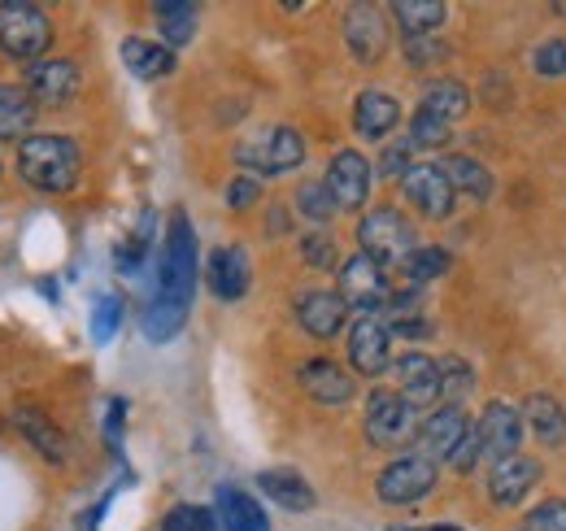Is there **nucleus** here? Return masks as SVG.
<instances>
[{
    "label": "nucleus",
    "instance_id": "f257e3e1",
    "mask_svg": "<svg viewBox=\"0 0 566 531\" xmlns=\"http://www.w3.org/2000/svg\"><path fill=\"white\" fill-rule=\"evenodd\" d=\"M197 296V236L184 209L170 214L166 249H161V270H157V296L144 310V335L153 344H166L184 332L188 310Z\"/></svg>",
    "mask_w": 566,
    "mask_h": 531
},
{
    "label": "nucleus",
    "instance_id": "f03ea898",
    "mask_svg": "<svg viewBox=\"0 0 566 531\" xmlns=\"http://www.w3.org/2000/svg\"><path fill=\"white\" fill-rule=\"evenodd\" d=\"M78 144L66 135H31L18 148V175L35 192H71L78 179Z\"/></svg>",
    "mask_w": 566,
    "mask_h": 531
},
{
    "label": "nucleus",
    "instance_id": "7ed1b4c3",
    "mask_svg": "<svg viewBox=\"0 0 566 531\" xmlns=\"http://www.w3.org/2000/svg\"><path fill=\"white\" fill-rule=\"evenodd\" d=\"M53 44V22L44 9L27 0H4L0 4V53L13 62H44Z\"/></svg>",
    "mask_w": 566,
    "mask_h": 531
},
{
    "label": "nucleus",
    "instance_id": "20e7f679",
    "mask_svg": "<svg viewBox=\"0 0 566 531\" xmlns=\"http://www.w3.org/2000/svg\"><path fill=\"white\" fill-rule=\"evenodd\" d=\"M235 162L244 170H253V175H287V170H296L305 162V139L292 132V127L275 123V127H262V132L244 135L235 144Z\"/></svg>",
    "mask_w": 566,
    "mask_h": 531
},
{
    "label": "nucleus",
    "instance_id": "39448f33",
    "mask_svg": "<svg viewBox=\"0 0 566 531\" xmlns=\"http://www.w3.org/2000/svg\"><path fill=\"white\" fill-rule=\"evenodd\" d=\"M357 244L366 258H375L379 266H406V258L419 249L415 244V227L406 214H397L392 205L384 209H370L361 222H357Z\"/></svg>",
    "mask_w": 566,
    "mask_h": 531
},
{
    "label": "nucleus",
    "instance_id": "423d86ee",
    "mask_svg": "<svg viewBox=\"0 0 566 531\" xmlns=\"http://www.w3.org/2000/svg\"><path fill=\"white\" fill-rule=\"evenodd\" d=\"M415 431H419V409H415L410 400L401 397V393H388V388L370 393V400H366V440H370V445L397 449V445H406Z\"/></svg>",
    "mask_w": 566,
    "mask_h": 531
},
{
    "label": "nucleus",
    "instance_id": "0eeeda50",
    "mask_svg": "<svg viewBox=\"0 0 566 531\" xmlns=\"http://www.w3.org/2000/svg\"><path fill=\"white\" fill-rule=\"evenodd\" d=\"M336 292H340V301L349 310H361V319H375V310H388V301H392L384 266L375 258H366V253H357V258L340 266V288Z\"/></svg>",
    "mask_w": 566,
    "mask_h": 531
},
{
    "label": "nucleus",
    "instance_id": "6e6552de",
    "mask_svg": "<svg viewBox=\"0 0 566 531\" xmlns=\"http://www.w3.org/2000/svg\"><path fill=\"white\" fill-rule=\"evenodd\" d=\"M431 488H436V462H427L423 454H406V458L388 462L375 479V492L388 506H410V501L427 497Z\"/></svg>",
    "mask_w": 566,
    "mask_h": 531
},
{
    "label": "nucleus",
    "instance_id": "1a4fd4ad",
    "mask_svg": "<svg viewBox=\"0 0 566 531\" xmlns=\"http://www.w3.org/2000/svg\"><path fill=\"white\" fill-rule=\"evenodd\" d=\"M471 418L458 405H440L419 423V449L427 462H453V454L462 449V440L471 436Z\"/></svg>",
    "mask_w": 566,
    "mask_h": 531
},
{
    "label": "nucleus",
    "instance_id": "9d476101",
    "mask_svg": "<svg viewBox=\"0 0 566 531\" xmlns=\"http://www.w3.org/2000/svg\"><path fill=\"white\" fill-rule=\"evenodd\" d=\"M78 83H83V74L66 58H44V62H31L27 66V92H31V101L35 105H49V110L71 105Z\"/></svg>",
    "mask_w": 566,
    "mask_h": 531
},
{
    "label": "nucleus",
    "instance_id": "9b49d317",
    "mask_svg": "<svg viewBox=\"0 0 566 531\" xmlns=\"http://www.w3.org/2000/svg\"><path fill=\"white\" fill-rule=\"evenodd\" d=\"M401 192H406V200H410L423 218H449V214H453V205H458L453 184H449V179H444V170H440V166H431V162H419V166H410V170H406Z\"/></svg>",
    "mask_w": 566,
    "mask_h": 531
},
{
    "label": "nucleus",
    "instance_id": "f8f14e48",
    "mask_svg": "<svg viewBox=\"0 0 566 531\" xmlns=\"http://www.w3.org/2000/svg\"><path fill=\"white\" fill-rule=\"evenodd\" d=\"M475 436L484 445V458H493V462L514 458L518 445H523V414L510 400H489L480 423H475Z\"/></svg>",
    "mask_w": 566,
    "mask_h": 531
},
{
    "label": "nucleus",
    "instance_id": "ddd939ff",
    "mask_svg": "<svg viewBox=\"0 0 566 531\" xmlns=\"http://www.w3.org/2000/svg\"><path fill=\"white\" fill-rule=\"evenodd\" d=\"M327 197L336 200V209H361V200L370 192V162L357 153V148H340L327 166V179H323Z\"/></svg>",
    "mask_w": 566,
    "mask_h": 531
},
{
    "label": "nucleus",
    "instance_id": "4468645a",
    "mask_svg": "<svg viewBox=\"0 0 566 531\" xmlns=\"http://www.w3.org/2000/svg\"><path fill=\"white\" fill-rule=\"evenodd\" d=\"M388 22H384V9L379 4H354L345 13V44L357 62L375 66L384 53H388Z\"/></svg>",
    "mask_w": 566,
    "mask_h": 531
},
{
    "label": "nucleus",
    "instance_id": "2eb2a0df",
    "mask_svg": "<svg viewBox=\"0 0 566 531\" xmlns=\"http://www.w3.org/2000/svg\"><path fill=\"white\" fill-rule=\"evenodd\" d=\"M388 327L379 319H357L349 332V362L366 379H379L392 371V348H388Z\"/></svg>",
    "mask_w": 566,
    "mask_h": 531
},
{
    "label": "nucleus",
    "instance_id": "dca6fc26",
    "mask_svg": "<svg viewBox=\"0 0 566 531\" xmlns=\"http://www.w3.org/2000/svg\"><path fill=\"white\" fill-rule=\"evenodd\" d=\"M536 483H541V462H536V458L514 454V458L493 462V475H489V497H493L496 510H514V506H518Z\"/></svg>",
    "mask_w": 566,
    "mask_h": 531
},
{
    "label": "nucleus",
    "instance_id": "f3484780",
    "mask_svg": "<svg viewBox=\"0 0 566 531\" xmlns=\"http://www.w3.org/2000/svg\"><path fill=\"white\" fill-rule=\"evenodd\" d=\"M392 375L401 384V397L410 400L415 409L440 400V362L436 357H427V353H401L392 362Z\"/></svg>",
    "mask_w": 566,
    "mask_h": 531
},
{
    "label": "nucleus",
    "instance_id": "a211bd4d",
    "mask_svg": "<svg viewBox=\"0 0 566 531\" xmlns=\"http://www.w3.org/2000/svg\"><path fill=\"white\" fill-rule=\"evenodd\" d=\"M296 319L314 340H336L345 332L349 305L340 301V292H305V296H296Z\"/></svg>",
    "mask_w": 566,
    "mask_h": 531
},
{
    "label": "nucleus",
    "instance_id": "6ab92c4d",
    "mask_svg": "<svg viewBox=\"0 0 566 531\" xmlns=\"http://www.w3.org/2000/svg\"><path fill=\"white\" fill-rule=\"evenodd\" d=\"M301 388L318 400V405H349L357 393L354 375L340 371V366L327 362V357H314V362L301 366Z\"/></svg>",
    "mask_w": 566,
    "mask_h": 531
},
{
    "label": "nucleus",
    "instance_id": "aec40b11",
    "mask_svg": "<svg viewBox=\"0 0 566 531\" xmlns=\"http://www.w3.org/2000/svg\"><path fill=\"white\" fill-rule=\"evenodd\" d=\"M213 510H218L222 531H271L266 510H262L244 488H235V483H222V488H218Z\"/></svg>",
    "mask_w": 566,
    "mask_h": 531
},
{
    "label": "nucleus",
    "instance_id": "412c9836",
    "mask_svg": "<svg viewBox=\"0 0 566 531\" xmlns=\"http://www.w3.org/2000/svg\"><path fill=\"white\" fill-rule=\"evenodd\" d=\"M401 123V105L388 96V92H379V87H366L361 96H357L354 105V132L361 139H384V135L392 132Z\"/></svg>",
    "mask_w": 566,
    "mask_h": 531
},
{
    "label": "nucleus",
    "instance_id": "4be33fe9",
    "mask_svg": "<svg viewBox=\"0 0 566 531\" xmlns=\"http://www.w3.org/2000/svg\"><path fill=\"white\" fill-rule=\"evenodd\" d=\"M13 423H18V431L31 440V449H35L40 458H49L53 466L66 462V436H62V427H57L53 418H44L35 405H22V409L13 414Z\"/></svg>",
    "mask_w": 566,
    "mask_h": 531
},
{
    "label": "nucleus",
    "instance_id": "5701e85b",
    "mask_svg": "<svg viewBox=\"0 0 566 531\" xmlns=\"http://www.w3.org/2000/svg\"><path fill=\"white\" fill-rule=\"evenodd\" d=\"M210 288L218 301H240L249 292V253L244 249H213Z\"/></svg>",
    "mask_w": 566,
    "mask_h": 531
},
{
    "label": "nucleus",
    "instance_id": "b1692460",
    "mask_svg": "<svg viewBox=\"0 0 566 531\" xmlns=\"http://www.w3.org/2000/svg\"><path fill=\"white\" fill-rule=\"evenodd\" d=\"M258 488L283 506V510H292V514H305V510H314V488L305 483V475H296V470H262L258 475Z\"/></svg>",
    "mask_w": 566,
    "mask_h": 531
},
{
    "label": "nucleus",
    "instance_id": "393cba45",
    "mask_svg": "<svg viewBox=\"0 0 566 531\" xmlns=\"http://www.w3.org/2000/svg\"><path fill=\"white\" fill-rule=\"evenodd\" d=\"M35 101H31V92L27 87H18V83H0V139H31V127H35Z\"/></svg>",
    "mask_w": 566,
    "mask_h": 531
},
{
    "label": "nucleus",
    "instance_id": "a878e982",
    "mask_svg": "<svg viewBox=\"0 0 566 531\" xmlns=\"http://www.w3.org/2000/svg\"><path fill=\"white\" fill-rule=\"evenodd\" d=\"M440 170H444V179L453 184V192H462V197H471V200L493 197L496 184L484 162H475V157H467V153H449V157L440 162Z\"/></svg>",
    "mask_w": 566,
    "mask_h": 531
},
{
    "label": "nucleus",
    "instance_id": "bb28decb",
    "mask_svg": "<svg viewBox=\"0 0 566 531\" xmlns=\"http://www.w3.org/2000/svg\"><path fill=\"white\" fill-rule=\"evenodd\" d=\"M523 418H527V427L536 431L541 445H549V449H563L566 445V409L554 397H545V393L527 397Z\"/></svg>",
    "mask_w": 566,
    "mask_h": 531
},
{
    "label": "nucleus",
    "instance_id": "cd10ccee",
    "mask_svg": "<svg viewBox=\"0 0 566 531\" xmlns=\"http://www.w3.org/2000/svg\"><path fill=\"white\" fill-rule=\"evenodd\" d=\"M123 62H127V70H132L136 79H148V83H153V79H166V74L175 70V49L132 35V40H123Z\"/></svg>",
    "mask_w": 566,
    "mask_h": 531
},
{
    "label": "nucleus",
    "instance_id": "c85d7f7f",
    "mask_svg": "<svg viewBox=\"0 0 566 531\" xmlns=\"http://www.w3.org/2000/svg\"><path fill=\"white\" fill-rule=\"evenodd\" d=\"M392 18L401 22L406 40H423V35H436L449 18V9L440 0H397L392 4Z\"/></svg>",
    "mask_w": 566,
    "mask_h": 531
},
{
    "label": "nucleus",
    "instance_id": "c756f323",
    "mask_svg": "<svg viewBox=\"0 0 566 531\" xmlns=\"http://www.w3.org/2000/svg\"><path fill=\"white\" fill-rule=\"evenodd\" d=\"M423 110L440 114L444 123H453V118H462V114L471 110V92H467V83H458V79H436V83H427Z\"/></svg>",
    "mask_w": 566,
    "mask_h": 531
},
{
    "label": "nucleus",
    "instance_id": "7c9ffc66",
    "mask_svg": "<svg viewBox=\"0 0 566 531\" xmlns=\"http://www.w3.org/2000/svg\"><path fill=\"white\" fill-rule=\"evenodd\" d=\"M153 18H157V27H161V35H166L170 49H179V44H188V40L197 35V4L161 0V4L153 9Z\"/></svg>",
    "mask_w": 566,
    "mask_h": 531
},
{
    "label": "nucleus",
    "instance_id": "2f4dec72",
    "mask_svg": "<svg viewBox=\"0 0 566 531\" xmlns=\"http://www.w3.org/2000/svg\"><path fill=\"white\" fill-rule=\"evenodd\" d=\"M475 388V371L462 357H440V405H458Z\"/></svg>",
    "mask_w": 566,
    "mask_h": 531
},
{
    "label": "nucleus",
    "instance_id": "473e14b6",
    "mask_svg": "<svg viewBox=\"0 0 566 531\" xmlns=\"http://www.w3.org/2000/svg\"><path fill=\"white\" fill-rule=\"evenodd\" d=\"M453 139V127L440 118V114H431V110H415V118H410V144L415 148H444Z\"/></svg>",
    "mask_w": 566,
    "mask_h": 531
},
{
    "label": "nucleus",
    "instance_id": "72a5a7b5",
    "mask_svg": "<svg viewBox=\"0 0 566 531\" xmlns=\"http://www.w3.org/2000/svg\"><path fill=\"white\" fill-rule=\"evenodd\" d=\"M148 249H153V214H144L140 227H136V236H132L127 244L114 249V262H118L123 274H136V270L144 266V258H148Z\"/></svg>",
    "mask_w": 566,
    "mask_h": 531
},
{
    "label": "nucleus",
    "instance_id": "f704fd0d",
    "mask_svg": "<svg viewBox=\"0 0 566 531\" xmlns=\"http://www.w3.org/2000/svg\"><path fill=\"white\" fill-rule=\"evenodd\" d=\"M444 270H449V253H444V249H415V253L406 258V266H401V274H406L415 288L440 279Z\"/></svg>",
    "mask_w": 566,
    "mask_h": 531
},
{
    "label": "nucleus",
    "instance_id": "c9c22d12",
    "mask_svg": "<svg viewBox=\"0 0 566 531\" xmlns=\"http://www.w3.org/2000/svg\"><path fill=\"white\" fill-rule=\"evenodd\" d=\"M518 531H566V497H545L536 510L523 514Z\"/></svg>",
    "mask_w": 566,
    "mask_h": 531
},
{
    "label": "nucleus",
    "instance_id": "e433bc0d",
    "mask_svg": "<svg viewBox=\"0 0 566 531\" xmlns=\"http://www.w3.org/2000/svg\"><path fill=\"white\" fill-rule=\"evenodd\" d=\"M118 327H123V296H101L92 305V335H96V344H109L118 335Z\"/></svg>",
    "mask_w": 566,
    "mask_h": 531
},
{
    "label": "nucleus",
    "instance_id": "4c0bfd02",
    "mask_svg": "<svg viewBox=\"0 0 566 531\" xmlns=\"http://www.w3.org/2000/svg\"><path fill=\"white\" fill-rule=\"evenodd\" d=\"M161 531H218V519H213V510H206V506H175L166 514Z\"/></svg>",
    "mask_w": 566,
    "mask_h": 531
},
{
    "label": "nucleus",
    "instance_id": "58836bf2",
    "mask_svg": "<svg viewBox=\"0 0 566 531\" xmlns=\"http://www.w3.org/2000/svg\"><path fill=\"white\" fill-rule=\"evenodd\" d=\"M296 209H301L305 218H314V222H327V218L336 214V200L327 197L323 184H305V188L296 192Z\"/></svg>",
    "mask_w": 566,
    "mask_h": 531
},
{
    "label": "nucleus",
    "instance_id": "ea45409f",
    "mask_svg": "<svg viewBox=\"0 0 566 531\" xmlns=\"http://www.w3.org/2000/svg\"><path fill=\"white\" fill-rule=\"evenodd\" d=\"M301 258L314 270H336V240L327 231H314V236L301 240Z\"/></svg>",
    "mask_w": 566,
    "mask_h": 531
},
{
    "label": "nucleus",
    "instance_id": "a19ab883",
    "mask_svg": "<svg viewBox=\"0 0 566 531\" xmlns=\"http://www.w3.org/2000/svg\"><path fill=\"white\" fill-rule=\"evenodd\" d=\"M532 66L545 79H563L566 74V40H545L536 53H532Z\"/></svg>",
    "mask_w": 566,
    "mask_h": 531
},
{
    "label": "nucleus",
    "instance_id": "79ce46f5",
    "mask_svg": "<svg viewBox=\"0 0 566 531\" xmlns=\"http://www.w3.org/2000/svg\"><path fill=\"white\" fill-rule=\"evenodd\" d=\"M410 153H415V144H410V139H397V144H388V148H384V162H379V170H384V175H401V179H406V170H410Z\"/></svg>",
    "mask_w": 566,
    "mask_h": 531
},
{
    "label": "nucleus",
    "instance_id": "37998d69",
    "mask_svg": "<svg viewBox=\"0 0 566 531\" xmlns=\"http://www.w3.org/2000/svg\"><path fill=\"white\" fill-rule=\"evenodd\" d=\"M258 197H262V184H258V179H249V175L227 184V205H231V209H249Z\"/></svg>",
    "mask_w": 566,
    "mask_h": 531
},
{
    "label": "nucleus",
    "instance_id": "c03bdc74",
    "mask_svg": "<svg viewBox=\"0 0 566 531\" xmlns=\"http://www.w3.org/2000/svg\"><path fill=\"white\" fill-rule=\"evenodd\" d=\"M436 58H444V44H436L431 35L406 40V62H410V66H427V62H436Z\"/></svg>",
    "mask_w": 566,
    "mask_h": 531
},
{
    "label": "nucleus",
    "instance_id": "a18cd8bd",
    "mask_svg": "<svg viewBox=\"0 0 566 531\" xmlns=\"http://www.w3.org/2000/svg\"><path fill=\"white\" fill-rule=\"evenodd\" d=\"M123 414H127V400H109V423H105V431H109L114 445H118V431H123Z\"/></svg>",
    "mask_w": 566,
    "mask_h": 531
},
{
    "label": "nucleus",
    "instance_id": "49530a36",
    "mask_svg": "<svg viewBox=\"0 0 566 531\" xmlns=\"http://www.w3.org/2000/svg\"><path fill=\"white\" fill-rule=\"evenodd\" d=\"M105 506H109V497H105V501H96V506L87 510V519H78V531H96V528H101V514H105Z\"/></svg>",
    "mask_w": 566,
    "mask_h": 531
},
{
    "label": "nucleus",
    "instance_id": "de8ad7c7",
    "mask_svg": "<svg viewBox=\"0 0 566 531\" xmlns=\"http://www.w3.org/2000/svg\"><path fill=\"white\" fill-rule=\"evenodd\" d=\"M392 531H462V528H453V523H431V528H392Z\"/></svg>",
    "mask_w": 566,
    "mask_h": 531
}]
</instances>
